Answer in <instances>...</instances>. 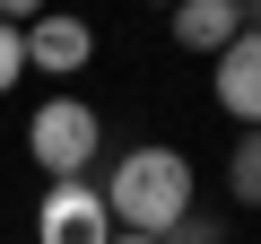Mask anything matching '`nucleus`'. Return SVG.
<instances>
[{
	"label": "nucleus",
	"instance_id": "f257e3e1",
	"mask_svg": "<svg viewBox=\"0 0 261 244\" xmlns=\"http://www.w3.org/2000/svg\"><path fill=\"white\" fill-rule=\"evenodd\" d=\"M96 192H105L113 227H130V235H174V227L200 209L192 157H183V149H166V140H140V149H122V157H113V175H105Z\"/></svg>",
	"mask_w": 261,
	"mask_h": 244
},
{
	"label": "nucleus",
	"instance_id": "f03ea898",
	"mask_svg": "<svg viewBox=\"0 0 261 244\" xmlns=\"http://www.w3.org/2000/svg\"><path fill=\"white\" fill-rule=\"evenodd\" d=\"M27 157H35V175H53V183L87 175V166L105 157V113H96L87 96H44V105L27 113Z\"/></svg>",
	"mask_w": 261,
	"mask_h": 244
},
{
	"label": "nucleus",
	"instance_id": "7ed1b4c3",
	"mask_svg": "<svg viewBox=\"0 0 261 244\" xmlns=\"http://www.w3.org/2000/svg\"><path fill=\"white\" fill-rule=\"evenodd\" d=\"M209 96L235 131H261V27H244L235 44L209 53Z\"/></svg>",
	"mask_w": 261,
	"mask_h": 244
},
{
	"label": "nucleus",
	"instance_id": "20e7f679",
	"mask_svg": "<svg viewBox=\"0 0 261 244\" xmlns=\"http://www.w3.org/2000/svg\"><path fill=\"white\" fill-rule=\"evenodd\" d=\"M35 244H113V209H105V192H96L87 175L53 183L44 209H35Z\"/></svg>",
	"mask_w": 261,
	"mask_h": 244
},
{
	"label": "nucleus",
	"instance_id": "39448f33",
	"mask_svg": "<svg viewBox=\"0 0 261 244\" xmlns=\"http://www.w3.org/2000/svg\"><path fill=\"white\" fill-rule=\"evenodd\" d=\"M27 35V70H53V79H70V70H87V53H96V27L87 18H70V9H44L35 27H18Z\"/></svg>",
	"mask_w": 261,
	"mask_h": 244
},
{
	"label": "nucleus",
	"instance_id": "423d86ee",
	"mask_svg": "<svg viewBox=\"0 0 261 244\" xmlns=\"http://www.w3.org/2000/svg\"><path fill=\"white\" fill-rule=\"evenodd\" d=\"M166 18H174V44L209 61L218 44H235V35H244V0H174Z\"/></svg>",
	"mask_w": 261,
	"mask_h": 244
},
{
	"label": "nucleus",
	"instance_id": "0eeeda50",
	"mask_svg": "<svg viewBox=\"0 0 261 244\" xmlns=\"http://www.w3.org/2000/svg\"><path fill=\"white\" fill-rule=\"evenodd\" d=\"M226 192H235V209H261V131H244L226 149Z\"/></svg>",
	"mask_w": 261,
	"mask_h": 244
},
{
	"label": "nucleus",
	"instance_id": "6e6552de",
	"mask_svg": "<svg viewBox=\"0 0 261 244\" xmlns=\"http://www.w3.org/2000/svg\"><path fill=\"white\" fill-rule=\"evenodd\" d=\"M18 79H27V35H18V27H0V96H9Z\"/></svg>",
	"mask_w": 261,
	"mask_h": 244
},
{
	"label": "nucleus",
	"instance_id": "1a4fd4ad",
	"mask_svg": "<svg viewBox=\"0 0 261 244\" xmlns=\"http://www.w3.org/2000/svg\"><path fill=\"white\" fill-rule=\"evenodd\" d=\"M166 244H226V227H218V218H209V209H192V218H183V227H174V235H166Z\"/></svg>",
	"mask_w": 261,
	"mask_h": 244
},
{
	"label": "nucleus",
	"instance_id": "9d476101",
	"mask_svg": "<svg viewBox=\"0 0 261 244\" xmlns=\"http://www.w3.org/2000/svg\"><path fill=\"white\" fill-rule=\"evenodd\" d=\"M44 18V0H0V27H35Z\"/></svg>",
	"mask_w": 261,
	"mask_h": 244
},
{
	"label": "nucleus",
	"instance_id": "9b49d317",
	"mask_svg": "<svg viewBox=\"0 0 261 244\" xmlns=\"http://www.w3.org/2000/svg\"><path fill=\"white\" fill-rule=\"evenodd\" d=\"M113 244H166V235H130V227H113Z\"/></svg>",
	"mask_w": 261,
	"mask_h": 244
},
{
	"label": "nucleus",
	"instance_id": "f8f14e48",
	"mask_svg": "<svg viewBox=\"0 0 261 244\" xmlns=\"http://www.w3.org/2000/svg\"><path fill=\"white\" fill-rule=\"evenodd\" d=\"M244 27H261V0H244Z\"/></svg>",
	"mask_w": 261,
	"mask_h": 244
},
{
	"label": "nucleus",
	"instance_id": "ddd939ff",
	"mask_svg": "<svg viewBox=\"0 0 261 244\" xmlns=\"http://www.w3.org/2000/svg\"><path fill=\"white\" fill-rule=\"evenodd\" d=\"M157 9H174V0H157Z\"/></svg>",
	"mask_w": 261,
	"mask_h": 244
}]
</instances>
